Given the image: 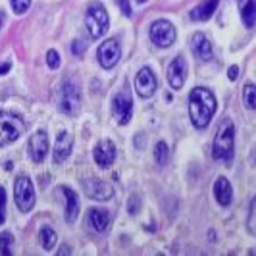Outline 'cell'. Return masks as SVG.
<instances>
[{
	"label": "cell",
	"instance_id": "cell-30",
	"mask_svg": "<svg viewBox=\"0 0 256 256\" xmlns=\"http://www.w3.org/2000/svg\"><path fill=\"white\" fill-rule=\"evenodd\" d=\"M118 2H120V6H122L124 14H126V16H131V6H129L128 0H118Z\"/></svg>",
	"mask_w": 256,
	"mask_h": 256
},
{
	"label": "cell",
	"instance_id": "cell-19",
	"mask_svg": "<svg viewBox=\"0 0 256 256\" xmlns=\"http://www.w3.org/2000/svg\"><path fill=\"white\" fill-rule=\"evenodd\" d=\"M214 196L218 200L220 206H230L231 198H233V189H231V183L226 178H218L214 183Z\"/></svg>",
	"mask_w": 256,
	"mask_h": 256
},
{
	"label": "cell",
	"instance_id": "cell-7",
	"mask_svg": "<svg viewBox=\"0 0 256 256\" xmlns=\"http://www.w3.org/2000/svg\"><path fill=\"white\" fill-rule=\"evenodd\" d=\"M112 112H114V120L120 126H126L129 120H131V114H133V98L129 94L128 87L124 90H120L114 96Z\"/></svg>",
	"mask_w": 256,
	"mask_h": 256
},
{
	"label": "cell",
	"instance_id": "cell-8",
	"mask_svg": "<svg viewBox=\"0 0 256 256\" xmlns=\"http://www.w3.org/2000/svg\"><path fill=\"white\" fill-rule=\"evenodd\" d=\"M96 54H98V64L102 66L104 70H112L120 62V56H122L120 42L116 38H108V40H104L102 44L98 46Z\"/></svg>",
	"mask_w": 256,
	"mask_h": 256
},
{
	"label": "cell",
	"instance_id": "cell-6",
	"mask_svg": "<svg viewBox=\"0 0 256 256\" xmlns=\"http://www.w3.org/2000/svg\"><path fill=\"white\" fill-rule=\"evenodd\" d=\"M150 40L160 48H170L176 42V27L168 20H158L150 26Z\"/></svg>",
	"mask_w": 256,
	"mask_h": 256
},
{
	"label": "cell",
	"instance_id": "cell-28",
	"mask_svg": "<svg viewBox=\"0 0 256 256\" xmlns=\"http://www.w3.org/2000/svg\"><path fill=\"white\" fill-rule=\"evenodd\" d=\"M6 192H4V189L0 187V226L4 224V218H6Z\"/></svg>",
	"mask_w": 256,
	"mask_h": 256
},
{
	"label": "cell",
	"instance_id": "cell-1",
	"mask_svg": "<svg viewBox=\"0 0 256 256\" xmlns=\"http://www.w3.org/2000/svg\"><path fill=\"white\" fill-rule=\"evenodd\" d=\"M216 106L218 104H216V96L212 90L204 87H194L189 92V114H191L192 126L204 129L216 112Z\"/></svg>",
	"mask_w": 256,
	"mask_h": 256
},
{
	"label": "cell",
	"instance_id": "cell-24",
	"mask_svg": "<svg viewBox=\"0 0 256 256\" xmlns=\"http://www.w3.org/2000/svg\"><path fill=\"white\" fill-rule=\"evenodd\" d=\"M154 158H156V162L160 164V166H164L168 162V158H170V150H168V144L164 141H160L156 144V148H154Z\"/></svg>",
	"mask_w": 256,
	"mask_h": 256
},
{
	"label": "cell",
	"instance_id": "cell-25",
	"mask_svg": "<svg viewBox=\"0 0 256 256\" xmlns=\"http://www.w3.org/2000/svg\"><path fill=\"white\" fill-rule=\"evenodd\" d=\"M12 241H14V237H12V233H10V231L0 233V254H4V256L12 254V250H10Z\"/></svg>",
	"mask_w": 256,
	"mask_h": 256
},
{
	"label": "cell",
	"instance_id": "cell-5",
	"mask_svg": "<svg viewBox=\"0 0 256 256\" xmlns=\"http://www.w3.org/2000/svg\"><path fill=\"white\" fill-rule=\"evenodd\" d=\"M14 198H16V204L22 212H31V208L35 206V189H33V183L27 176H20L16 180Z\"/></svg>",
	"mask_w": 256,
	"mask_h": 256
},
{
	"label": "cell",
	"instance_id": "cell-10",
	"mask_svg": "<svg viewBox=\"0 0 256 256\" xmlns=\"http://www.w3.org/2000/svg\"><path fill=\"white\" fill-rule=\"evenodd\" d=\"M60 100H62L60 104H62V110L64 112H68V114H77L79 108H81V90H79V87L74 85V83H64Z\"/></svg>",
	"mask_w": 256,
	"mask_h": 256
},
{
	"label": "cell",
	"instance_id": "cell-27",
	"mask_svg": "<svg viewBox=\"0 0 256 256\" xmlns=\"http://www.w3.org/2000/svg\"><path fill=\"white\" fill-rule=\"evenodd\" d=\"M46 64H48L50 70H56L60 66V54L56 50H48L46 52Z\"/></svg>",
	"mask_w": 256,
	"mask_h": 256
},
{
	"label": "cell",
	"instance_id": "cell-3",
	"mask_svg": "<svg viewBox=\"0 0 256 256\" xmlns=\"http://www.w3.org/2000/svg\"><path fill=\"white\" fill-rule=\"evenodd\" d=\"M24 129H26V124L20 116L10 114V112H0V146L20 139Z\"/></svg>",
	"mask_w": 256,
	"mask_h": 256
},
{
	"label": "cell",
	"instance_id": "cell-32",
	"mask_svg": "<svg viewBox=\"0 0 256 256\" xmlns=\"http://www.w3.org/2000/svg\"><path fill=\"white\" fill-rule=\"evenodd\" d=\"M6 72H10V62H4V64H0V76H4Z\"/></svg>",
	"mask_w": 256,
	"mask_h": 256
},
{
	"label": "cell",
	"instance_id": "cell-2",
	"mask_svg": "<svg viewBox=\"0 0 256 256\" xmlns=\"http://www.w3.org/2000/svg\"><path fill=\"white\" fill-rule=\"evenodd\" d=\"M233 141H235V128L231 120H224L220 124L214 144H212V156L216 160H231L233 158Z\"/></svg>",
	"mask_w": 256,
	"mask_h": 256
},
{
	"label": "cell",
	"instance_id": "cell-4",
	"mask_svg": "<svg viewBox=\"0 0 256 256\" xmlns=\"http://www.w3.org/2000/svg\"><path fill=\"white\" fill-rule=\"evenodd\" d=\"M85 24H87V29H89L90 37L92 38H100L108 31V24H110V18H108V12L102 4H92L87 10V16H85Z\"/></svg>",
	"mask_w": 256,
	"mask_h": 256
},
{
	"label": "cell",
	"instance_id": "cell-26",
	"mask_svg": "<svg viewBox=\"0 0 256 256\" xmlns=\"http://www.w3.org/2000/svg\"><path fill=\"white\" fill-rule=\"evenodd\" d=\"M12 2V8L16 14H26L31 6V0H10Z\"/></svg>",
	"mask_w": 256,
	"mask_h": 256
},
{
	"label": "cell",
	"instance_id": "cell-11",
	"mask_svg": "<svg viewBox=\"0 0 256 256\" xmlns=\"http://www.w3.org/2000/svg\"><path fill=\"white\" fill-rule=\"evenodd\" d=\"M187 79V62L183 56H178L172 60V64L168 66V81L170 87L174 90H180Z\"/></svg>",
	"mask_w": 256,
	"mask_h": 256
},
{
	"label": "cell",
	"instance_id": "cell-31",
	"mask_svg": "<svg viewBox=\"0 0 256 256\" xmlns=\"http://www.w3.org/2000/svg\"><path fill=\"white\" fill-rule=\"evenodd\" d=\"M228 76H230L231 81H235V79H237V76H239V68H237V66H231L230 72H228Z\"/></svg>",
	"mask_w": 256,
	"mask_h": 256
},
{
	"label": "cell",
	"instance_id": "cell-13",
	"mask_svg": "<svg viewBox=\"0 0 256 256\" xmlns=\"http://www.w3.org/2000/svg\"><path fill=\"white\" fill-rule=\"evenodd\" d=\"M83 187H85L87 194L94 200H110L114 196V187L110 183H106V181L87 180L83 183Z\"/></svg>",
	"mask_w": 256,
	"mask_h": 256
},
{
	"label": "cell",
	"instance_id": "cell-9",
	"mask_svg": "<svg viewBox=\"0 0 256 256\" xmlns=\"http://www.w3.org/2000/svg\"><path fill=\"white\" fill-rule=\"evenodd\" d=\"M156 87H158V81H156V76L152 74V70L150 68H141L137 72V77H135V89L139 92V96L150 98Z\"/></svg>",
	"mask_w": 256,
	"mask_h": 256
},
{
	"label": "cell",
	"instance_id": "cell-23",
	"mask_svg": "<svg viewBox=\"0 0 256 256\" xmlns=\"http://www.w3.org/2000/svg\"><path fill=\"white\" fill-rule=\"evenodd\" d=\"M243 100H244V106H246L248 110H254L256 108V87L252 83H246V85H244Z\"/></svg>",
	"mask_w": 256,
	"mask_h": 256
},
{
	"label": "cell",
	"instance_id": "cell-12",
	"mask_svg": "<svg viewBox=\"0 0 256 256\" xmlns=\"http://www.w3.org/2000/svg\"><path fill=\"white\" fill-rule=\"evenodd\" d=\"M46 152H48V135H46V131L33 133L31 139H29V154H31L33 162L40 164L46 158Z\"/></svg>",
	"mask_w": 256,
	"mask_h": 256
},
{
	"label": "cell",
	"instance_id": "cell-17",
	"mask_svg": "<svg viewBox=\"0 0 256 256\" xmlns=\"http://www.w3.org/2000/svg\"><path fill=\"white\" fill-rule=\"evenodd\" d=\"M60 191L64 192L66 196V222L74 224L77 220V214H79V198L70 187H60Z\"/></svg>",
	"mask_w": 256,
	"mask_h": 256
},
{
	"label": "cell",
	"instance_id": "cell-15",
	"mask_svg": "<svg viewBox=\"0 0 256 256\" xmlns=\"http://www.w3.org/2000/svg\"><path fill=\"white\" fill-rule=\"evenodd\" d=\"M72 146H74V139H72V135L62 129L60 133H58V139H56V146H54V164H62L66 158L72 154Z\"/></svg>",
	"mask_w": 256,
	"mask_h": 256
},
{
	"label": "cell",
	"instance_id": "cell-29",
	"mask_svg": "<svg viewBox=\"0 0 256 256\" xmlns=\"http://www.w3.org/2000/svg\"><path fill=\"white\" fill-rule=\"evenodd\" d=\"M254 210H256V200L250 202V208H248V231L254 233Z\"/></svg>",
	"mask_w": 256,
	"mask_h": 256
},
{
	"label": "cell",
	"instance_id": "cell-16",
	"mask_svg": "<svg viewBox=\"0 0 256 256\" xmlns=\"http://www.w3.org/2000/svg\"><path fill=\"white\" fill-rule=\"evenodd\" d=\"M191 50H192V54H194L198 60H202V62L210 60V58H212V54H214L212 44H210V40H208V37H206L204 33H194V35H192L191 37Z\"/></svg>",
	"mask_w": 256,
	"mask_h": 256
},
{
	"label": "cell",
	"instance_id": "cell-18",
	"mask_svg": "<svg viewBox=\"0 0 256 256\" xmlns=\"http://www.w3.org/2000/svg\"><path fill=\"white\" fill-rule=\"evenodd\" d=\"M87 220H89L90 228L94 231H98V233L106 231L108 226H110V214L106 210H102V208H90Z\"/></svg>",
	"mask_w": 256,
	"mask_h": 256
},
{
	"label": "cell",
	"instance_id": "cell-21",
	"mask_svg": "<svg viewBox=\"0 0 256 256\" xmlns=\"http://www.w3.org/2000/svg\"><path fill=\"white\" fill-rule=\"evenodd\" d=\"M56 243H58L56 231L50 230V228H42L40 230V244H42V248L44 250H52L56 246Z\"/></svg>",
	"mask_w": 256,
	"mask_h": 256
},
{
	"label": "cell",
	"instance_id": "cell-20",
	"mask_svg": "<svg viewBox=\"0 0 256 256\" xmlns=\"http://www.w3.org/2000/svg\"><path fill=\"white\" fill-rule=\"evenodd\" d=\"M218 2L220 0H204V2H200L191 12V20H194V22H206V20H210V16L218 8Z\"/></svg>",
	"mask_w": 256,
	"mask_h": 256
},
{
	"label": "cell",
	"instance_id": "cell-22",
	"mask_svg": "<svg viewBox=\"0 0 256 256\" xmlns=\"http://www.w3.org/2000/svg\"><path fill=\"white\" fill-rule=\"evenodd\" d=\"M241 16H243V22L246 27L254 26V18H256V4L254 0H246L243 8H241Z\"/></svg>",
	"mask_w": 256,
	"mask_h": 256
},
{
	"label": "cell",
	"instance_id": "cell-14",
	"mask_svg": "<svg viewBox=\"0 0 256 256\" xmlns=\"http://www.w3.org/2000/svg\"><path fill=\"white\" fill-rule=\"evenodd\" d=\"M92 158H94V162H96L100 168H110L116 160L114 142L108 141V139H102V141L94 146V150H92Z\"/></svg>",
	"mask_w": 256,
	"mask_h": 256
},
{
	"label": "cell",
	"instance_id": "cell-33",
	"mask_svg": "<svg viewBox=\"0 0 256 256\" xmlns=\"http://www.w3.org/2000/svg\"><path fill=\"white\" fill-rule=\"evenodd\" d=\"M135 2H139V4H144V2H146V0H135Z\"/></svg>",
	"mask_w": 256,
	"mask_h": 256
}]
</instances>
